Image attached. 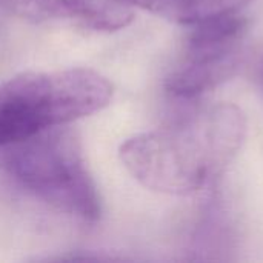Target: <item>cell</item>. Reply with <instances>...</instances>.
<instances>
[{"instance_id":"cell-5","label":"cell","mask_w":263,"mask_h":263,"mask_svg":"<svg viewBox=\"0 0 263 263\" xmlns=\"http://www.w3.org/2000/svg\"><path fill=\"white\" fill-rule=\"evenodd\" d=\"M185 45V60L211 62L239 52V43L247 32L248 20L237 14L203 20L191 26Z\"/></svg>"},{"instance_id":"cell-4","label":"cell","mask_w":263,"mask_h":263,"mask_svg":"<svg viewBox=\"0 0 263 263\" xmlns=\"http://www.w3.org/2000/svg\"><path fill=\"white\" fill-rule=\"evenodd\" d=\"M214 171L222 170L239 151L247 131L245 116L233 103L210 108L196 122Z\"/></svg>"},{"instance_id":"cell-10","label":"cell","mask_w":263,"mask_h":263,"mask_svg":"<svg viewBox=\"0 0 263 263\" xmlns=\"http://www.w3.org/2000/svg\"><path fill=\"white\" fill-rule=\"evenodd\" d=\"M123 2H126L133 8L134 6L142 8V9H146L153 14H157L160 17L171 20L177 0H123Z\"/></svg>"},{"instance_id":"cell-1","label":"cell","mask_w":263,"mask_h":263,"mask_svg":"<svg viewBox=\"0 0 263 263\" xmlns=\"http://www.w3.org/2000/svg\"><path fill=\"white\" fill-rule=\"evenodd\" d=\"M111 99V82L88 68L14 76L0 85V149L88 117Z\"/></svg>"},{"instance_id":"cell-2","label":"cell","mask_w":263,"mask_h":263,"mask_svg":"<svg viewBox=\"0 0 263 263\" xmlns=\"http://www.w3.org/2000/svg\"><path fill=\"white\" fill-rule=\"evenodd\" d=\"M2 151L5 173L25 193L85 222L100 217V196L74 131L57 126Z\"/></svg>"},{"instance_id":"cell-3","label":"cell","mask_w":263,"mask_h":263,"mask_svg":"<svg viewBox=\"0 0 263 263\" xmlns=\"http://www.w3.org/2000/svg\"><path fill=\"white\" fill-rule=\"evenodd\" d=\"M119 156L142 186L168 196H193L216 173L196 123L133 136Z\"/></svg>"},{"instance_id":"cell-8","label":"cell","mask_w":263,"mask_h":263,"mask_svg":"<svg viewBox=\"0 0 263 263\" xmlns=\"http://www.w3.org/2000/svg\"><path fill=\"white\" fill-rule=\"evenodd\" d=\"M0 9L31 23L71 22L72 0H0Z\"/></svg>"},{"instance_id":"cell-7","label":"cell","mask_w":263,"mask_h":263,"mask_svg":"<svg viewBox=\"0 0 263 263\" xmlns=\"http://www.w3.org/2000/svg\"><path fill=\"white\" fill-rule=\"evenodd\" d=\"M72 23L96 32H114L134 20V9L123 0H72Z\"/></svg>"},{"instance_id":"cell-6","label":"cell","mask_w":263,"mask_h":263,"mask_svg":"<svg viewBox=\"0 0 263 263\" xmlns=\"http://www.w3.org/2000/svg\"><path fill=\"white\" fill-rule=\"evenodd\" d=\"M239 68V52L220 60L191 62L173 71L165 80V89L179 99H194L230 80Z\"/></svg>"},{"instance_id":"cell-11","label":"cell","mask_w":263,"mask_h":263,"mask_svg":"<svg viewBox=\"0 0 263 263\" xmlns=\"http://www.w3.org/2000/svg\"><path fill=\"white\" fill-rule=\"evenodd\" d=\"M257 82H259V86H260V91L263 94V59L257 68Z\"/></svg>"},{"instance_id":"cell-9","label":"cell","mask_w":263,"mask_h":263,"mask_svg":"<svg viewBox=\"0 0 263 263\" xmlns=\"http://www.w3.org/2000/svg\"><path fill=\"white\" fill-rule=\"evenodd\" d=\"M253 2L254 0H177L171 20L193 26L208 18L237 14Z\"/></svg>"}]
</instances>
